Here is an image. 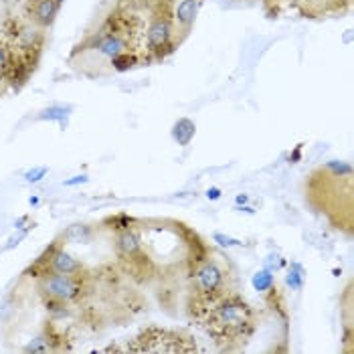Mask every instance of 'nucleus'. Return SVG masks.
Returning a JSON list of instances; mask_svg holds the SVG:
<instances>
[{"label":"nucleus","mask_w":354,"mask_h":354,"mask_svg":"<svg viewBox=\"0 0 354 354\" xmlns=\"http://www.w3.org/2000/svg\"><path fill=\"white\" fill-rule=\"evenodd\" d=\"M126 53H132V45L126 39V35L115 28H104L100 32L89 35L80 47H75L71 59L80 57V59H91V63L100 61L111 65L118 57Z\"/></svg>","instance_id":"nucleus-1"},{"label":"nucleus","mask_w":354,"mask_h":354,"mask_svg":"<svg viewBox=\"0 0 354 354\" xmlns=\"http://www.w3.org/2000/svg\"><path fill=\"white\" fill-rule=\"evenodd\" d=\"M146 47L156 57H164L176 47L170 4H164L158 0L152 6V17L148 21V27H146Z\"/></svg>","instance_id":"nucleus-2"},{"label":"nucleus","mask_w":354,"mask_h":354,"mask_svg":"<svg viewBox=\"0 0 354 354\" xmlns=\"http://www.w3.org/2000/svg\"><path fill=\"white\" fill-rule=\"evenodd\" d=\"M213 320L223 332L243 334L253 324V310L241 298H225L217 304Z\"/></svg>","instance_id":"nucleus-3"},{"label":"nucleus","mask_w":354,"mask_h":354,"mask_svg":"<svg viewBox=\"0 0 354 354\" xmlns=\"http://www.w3.org/2000/svg\"><path fill=\"white\" fill-rule=\"evenodd\" d=\"M39 292L47 296L49 300L59 301V304H71L82 298V277L69 275V273H43L39 279Z\"/></svg>","instance_id":"nucleus-4"},{"label":"nucleus","mask_w":354,"mask_h":354,"mask_svg":"<svg viewBox=\"0 0 354 354\" xmlns=\"http://www.w3.org/2000/svg\"><path fill=\"white\" fill-rule=\"evenodd\" d=\"M203 0H176L170 4V15H172V27H174V41L176 45L189 37V32L196 23V17L201 12Z\"/></svg>","instance_id":"nucleus-5"},{"label":"nucleus","mask_w":354,"mask_h":354,"mask_svg":"<svg viewBox=\"0 0 354 354\" xmlns=\"http://www.w3.org/2000/svg\"><path fill=\"white\" fill-rule=\"evenodd\" d=\"M225 286V272L221 270L217 261H203L194 270V288L201 296L213 298Z\"/></svg>","instance_id":"nucleus-6"},{"label":"nucleus","mask_w":354,"mask_h":354,"mask_svg":"<svg viewBox=\"0 0 354 354\" xmlns=\"http://www.w3.org/2000/svg\"><path fill=\"white\" fill-rule=\"evenodd\" d=\"M63 0H32L30 4V19L37 27L49 28L55 23Z\"/></svg>","instance_id":"nucleus-7"},{"label":"nucleus","mask_w":354,"mask_h":354,"mask_svg":"<svg viewBox=\"0 0 354 354\" xmlns=\"http://www.w3.org/2000/svg\"><path fill=\"white\" fill-rule=\"evenodd\" d=\"M83 272V263L80 259H75L71 253H67L65 249H53V253L49 255V263H47V272L45 273H69V275H80Z\"/></svg>","instance_id":"nucleus-8"},{"label":"nucleus","mask_w":354,"mask_h":354,"mask_svg":"<svg viewBox=\"0 0 354 354\" xmlns=\"http://www.w3.org/2000/svg\"><path fill=\"white\" fill-rule=\"evenodd\" d=\"M115 249L124 257H136L142 249V239H140L136 229H130V227L122 229L115 237Z\"/></svg>","instance_id":"nucleus-9"},{"label":"nucleus","mask_w":354,"mask_h":354,"mask_svg":"<svg viewBox=\"0 0 354 354\" xmlns=\"http://www.w3.org/2000/svg\"><path fill=\"white\" fill-rule=\"evenodd\" d=\"M194 132H196V126L192 124L191 120L183 118V120H178V122L174 124V128H172V138H174V142H178V146H189L191 140L194 138Z\"/></svg>","instance_id":"nucleus-10"},{"label":"nucleus","mask_w":354,"mask_h":354,"mask_svg":"<svg viewBox=\"0 0 354 354\" xmlns=\"http://www.w3.org/2000/svg\"><path fill=\"white\" fill-rule=\"evenodd\" d=\"M251 286H253V290H255V292L268 294V292H272L273 288H275V275H273V272H270L268 268H263V270H259V272L253 273V277H251Z\"/></svg>","instance_id":"nucleus-11"},{"label":"nucleus","mask_w":354,"mask_h":354,"mask_svg":"<svg viewBox=\"0 0 354 354\" xmlns=\"http://www.w3.org/2000/svg\"><path fill=\"white\" fill-rule=\"evenodd\" d=\"M304 279H306V272H304V268H301L300 263L292 261L290 272H288V275H286V283H288L292 290H301V288H304Z\"/></svg>","instance_id":"nucleus-12"},{"label":"nucleus","mask_w":354,"mask_h":354,"mask_svg":"<svg viewBox=\"0 0 354 354\" xmlns=\"http://www.w3.org/2000/svg\"><path fill=\"white\" fill-rule=\"evenodd\" d=\"M63 237L65 239H69V241H73V243H85L89 237H91V231H89V227L87 225H71L65 233H63Z\"/></svg>","instance_id":"nucleus-13"},{"label":"nucleus","mask_w":354,"mask_h":354,"mask_svg":"<svg viewBox=\"0 0 354 354\" xmlns=\"http://www.w3.org/2000/svg\"><path fill=\"white\" fill-rule=\"evenodd\" d=\"M69 109L63 108V106H51V108L43 109L41 115L37 120H47V122H59L61 126H65V120H67V113Z\"/></svg>","instance_id":"nucleus-14"},{"label":"nucleus","mask_w":354,"mask_h":354,"mask_svg":"<svg viewBox=\"0 0 354 354\" xmlns=\"http://www.w3.org/2000/svg\"><path fill=\"white\" fill-rule=\"evenodd\" d=\"M47 174H49V166H32V168L25 170L23 178L27 180L28 185H37V183H41Z\"/></svg>","instance_id":"nucleus-15"},{"label":"nucleus","mask_w":354,"mask_h":354,"mask_svg":"<svg viewBox=\"0 0 354 354\" xmlns=\"http://www.w3.org/2000/svg\"><path fill=\"white\" fill-rule=\"evenodd\" d=\"M25 353H49L51 351V342L47 336H37L28 342L27 346L23 348Z\"/></svg>","instance_id":"nucleus-16"},{"label":"nucleus","mask_w":354,"mask_h":354,"mask_svg":"<svg viewBox=\"0 0 354 354\" xmlns=\"http://www.w3.org/2000/svg\"><path fill=\"white\" fill-rule=\"evenodd\" d=\"M213 239L217 241L221 247H237L241 245V241L239 239H233V237H227V235H223V233H215L213 235Z\"/></svg>","instance_id":"nucleus-17"},{"label":"nucleus","mask_w":354,"mask_h":354,"mask_svg":"<svg viewBox=\"0 0 354 354\" xmlns=\"http://www.w3.org/2000/svg\"><path fill=\"white\" fill-rule=\"evenodd\" d=\"M85 183H89V176L87 174H75V176H71V178H67V180H63V187H80V185H85Z\"/></svg>","instance_id":"nucleus-18"},{"label":"nucleus","mask_w":354,"mask_h":354,"mask_svg":"<svg viewBox=\"0 0 354 354\" xmlns=\"http://www.w3.org/2000/svg\"><path fill=\"white\" fill-rule=\"evenodd\" d=\"M8 65V49L0 45V69H4Z\"/></svg>","instance_id":"nucleus-19"},{"label":"nucleus","mask_w":354,"mask_h":354,"mask_svg":"<svg viewBox=\"0 0 354 354\" xmlns=\"http://www.w3.org/2000/svg\"><path fill=\"white\" fill-rule=\"evenodd\" d=\"M207 196L213 198V201H217L218 196H221V191H218V189H209V191H207Z\"/></svg>","instance_id":"nucleus-20"},{"label":"nucleus","mask_w":354,"mask_h":354,"mask_svg":"<svg viewBox=\"0 0 354 354\" xmlns=\"http://www.w3.org/2000/svg\"><path fill=\"white\" fill-rule=\"evenodd\" d=\"M136 2L140 4V6H148V8H152L158 0H136Z\"/></svg>","instance_id":"nucleus-21"},{"label":"nucleus","mask_w":354,"mask_h":354,"mask_svg":"<svg viewBox=\"0 0 354 354\" xmlns=\"http://www.w3.org/2000/svg\"><path fill=\"white\" fill-rule=\"evenodd\" d=\"M247 201H249V196H247V194H239V196L235 198V203H237V205H241V203H247Z\"/></svg>","instance_id":"nucleus-22"},{"label":"nucleus","mask_w":354,"mask_h":354,"mask_svg":"<svg viewBox=\"0 0 354 354\" xmlns=\"http://www.w3.org/2000/svg\"><path fill=\"white\" fill-rule=\"evenodd\" d=\"M160 2H164V4H172V2H176V0H160Z\"/></svg>","instance_id":"nucleus-23"},{"label":"nucleus","mask_w":354,"mask_h":354,"mask_svg":"<svg viewBox=\"0 0 354 354\" xmlns=\"http://www.w3.org/2000/svg\"><path fill=\"white\" fill-rule=\"evenodd\" d=\"M266 2H279V0H266Z\"/></svg>","instance_id":"nucleus-24"}]
</instances>
